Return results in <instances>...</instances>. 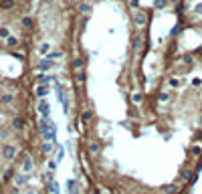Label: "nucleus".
Segmentation results:
<instances>
[{"label": "nucleus", "mask_w": 202, "mask_h": 194, "mask_svg": "<svg viewBox=\"0 0 202 194\" xmlns=\"http://www.w3.org/2000/svg\"><path fill=\"white\" fill-rule=\"evenodd\" d=\"M36 109L40 111V115H43V117H47V115H49V111H51V107H49V101L40 99V101H39V105H36Z\"/></svg>", "instance_id": "1"}, {"label": "nucleus", "mask_w": 202, "mask_h": 194, "mask_svg": "<svg viewBox=\"0 0 202 194\" xmlns=\"http://www.w3.org/2000/svg\"><path fill=\"white\" fill-rule=\"evenodd\" d=\"M2 154H4V158H6V160H12L14 156H16V148L8 144V146H4V150H2Z\"/></svg>", "instance_id": "2"}, {"label": "nucleus", "mask_w": 202, "mask_h": 194, "mask_svg": "<svg viewBox=\"0 0 202 194\" xmlns=\"http://www.w3.org/2000/svg\"><path fill=\"white\" fill-rule=\"evenodd\" d=\"M53 65H55V61L45 59V61H40V63H39V71H51V69H53Z\"/></svg>", "instance_id": "3"}, {"label": "nucleus", "mask_w": 202, "mask_h": 194, "mask_svg": "<svg viewBox=\"0 0 202 194\" xmlns=\"http://www.w3.org/2000/svg\"><path fill=\"white\" fill-rule=\"evenodd\" d=\"M146 22H148V18H146V14L144 12L135 14V24H137V27H146Z\"/></svg>", "instance_id": "4"}, {"label": "nucleus", "mask_w": 202, "mask_h": 194, "mask_svg": "<svg viewBox=\"0 0 202 194\" xmlns=\"http://www.w3.org/2000/svg\"><path fill=\"white\" fill-rule=\"evenodd\" d=\"M30 170H33V160L27 156V158H24V164H22V172H24V174H28Z\"/></svg>", "instance_id": "5"}, {"label": "nucleus", "mask_w": 202, "mask_h": 194, "mask_svg": "<svg viewBox=\"0 0 202 194\" xmlns=\"http://www.w3.org/2000/svg\"><path fill=\"white\" fill-rule=\"evenodd\" d=\"M39 53L40 55H49V53H51V43H40Z\"/></svg>", "instance_id": "6"}, {"label": "nucleus", "mask_w": 202, "mask_h": 194, "mask_svg": "<svg viewBox=\"0 0 202 194\" xmlns=\"http://www.w3.org/2000/svg\"><path fill=\"white\" fill-rule=\"evenodd\" d=\"M14 6V0H0V8L2 10H10Z\"/></svg>", "instance_id": "7"}, {"label": "nucleus", "mask_w": 202, "mask_h": 194, "mask_svg": "<svg viewBox=\"0 0 202 194\" xmlns=\"http://www.w3.org/2000/svg\"><path fill=\"white\" fill-rule=\"evenodd\" d=\"M14 182H16V186H24V184L28 182V176L27 174H20V176H16V180H14Z\"/></svg>", "instance_id": "8"}, {"label": "nucleus", "mask_w": 202, "mask_h": 194, "mask_svg": "<svg viewBox=\"0 0 202 194\" xmlns=\"http://www.w3.org/2000/svg\"><path fill=\"white\" fill-rule=\"evenodd\" d=\"M168 85H170V87H172V89H178V87H180V85H182V81L178 79V77H172V79L168 81Z\"/></svg>", "instance_id": "9"}, {"label": "nucleus", "mask_w": 202, "mask_h": 194, "mask_svg": "<svg viewBox=\"0 0 202 194\" xmlns=\"http://www.w3.org/2000/svg\"><path fill=\"white\" fill-rule=\"evenodd\" d=\"M47 93H49V87H47V85H39V87H36V95H39V97H45Z\"/></svg>", "instance_id": "10"}, {"label": "nucleus", "mask_w": 202, "mask_h": 194, "mask_svg": "<svg viewBox=\"0 0 202 194\" xmlns=\"http://www.w3.org/2000/svg\"><path fill=\"white\" fill-rule=\"evenodd\" d=\"M12 127L14 129H22V127H24V121L20 119V117H14L12 119Z\"/></svg>", "instance_id": "11"}, {"label": "nucleus", "mask_w": 202, "mask_h": 194, "mask_svg": "<svg viewBox=\"0 0 202 194\" xmlns=\"http://www.w3.org/2000/svg\"><path fill=\"white\" fill-rule=\"evenodd\" d=\"M79 12H83V14L91 12V4H87V2H81V4H79Z\"/></svg>", "instance_id": "12"}, {"label": "nucleus", "mask_w": 202, "mask_h": 194, "mask_svg": "<svg viewBox=\"0 0 202 194\" xmlns=\"http://www.w3.org/2000/svg\"><path fill=\"white\" fill-rule=\"evenodd\" d=\"M162 190H164L166 194H172V192H176V190H178V186H176V184H166Z\"/></svg>", "instance_id": "13"}, {"label": "nucleus", "mask_w": 202, "mask_h": 194, "mask_svg": "<svg viewBox=\"0 0 202 194\" xmlns=\"http://www.w3.org/2000/svg\"><path fill=\"white\" fill-rule=\"evenodd\" d=\"M8 37H10V28L2 27V28H0V39H8Z\"/></svg>", "instance_id": "14"}, {"label": "nucleus", "mask_w": 202, "mask_h": 194, "mask_svg": "<svg viewBox=\"0 0 202 194\" xmlns=\"http://www.w3.org/2000/svg\"><path fill=\"white\" fill-rule=\"evenodd\" d=\"M6 45H8V47H16V45H18V39H16V37H8Z\"/></svg>", "instance_id": "15"}, {"label": "nucleus", "mask_w": 202, "mask_h": 194, "mask_svg": "<svg viewBox=\"0 0 202 194\" xmlns=\"http://www.w3.org/2000/svg\"><path fill=\"white\" fill-rule=\"evenodd\" d=\"M190 152H192V156H200L202 154V146H198V144H196V146H192V150H190Z\"/></svg>", "instance_id": "16"}, {"label": "nucleus", "mask_w": 202, "mask_h": 194, "mask_svg": "<svg viewBox=\"0 0 202 194\" xmlns=\"http://www.w3.org/2000/svg\"><path fill=\"white\" fill-rule=\"evenodd\" d=\"M22 27L30 28V27H33V18H30V16H24V18H22Z\"/></svg>", "instance_id": "17"}, {"label": "nucleus", "mask_w": 202, "mask_h": 194, "mask_svg": "<svg viewBox=\"0 0 202 194\" xmlns=\"http://www.w3.org/2000/svg\"><path fill=\"white\" fill-rule=\"evenodd\" d=\"M59 57H63V53H61V51H53V53H49V59H51V61L59 59Z\"/></svg>", "instance_id": "18"}, {"label": "nucleus", "mask_w": 202, "mask_h": 194, "mask_svg": "<svg viewBox=\"0 0 202 194\" xmlns=\"http://www.w3.org/2000/svg\"><path fill=\"white\" fill-rule=\"evenodd\" d=\"M140 47H141V37H135V40H134V51H140Z\"/></svg>", "instance_id": "19"}, {"label": "nucleus", "mask_w": 202, "mask_h": 194, "mask_svg": "<svg viewBox=\"0 0 202 194\" xmlns=\"http://www.w3.org/2000/svg\"><path fill=\"white\" fill-rule=\"evenodd\" d=\"M182 180H192V172H190V170H184V172H182Z\"/></svg>", "instance_id": "20"}, {"label": "nucleus", "mask_w": 202, "mask_h": 194, "mask_svg": "<svg viewBox=\"0 0 202 194\" xmlns=\"http://www.w3.org/2000/svg\"><path fill=\"white\" fill-rule=\"evenodd\" d=\"M43 150H45L47 154H51V152H53V144H51V142H45V146H43Z\"/></svg>", "instance_id": "21"}, {"label": "nucleus", "mask_w": 202, "mask_h": 194, "mask_svg": "<svg viewBox=\"0 0 202 194\" xmlns=\"http://www.w3.org/2000/svg\"><path fill=\"white\" fill-rule=\"evenodd\" d=\"M89 152H91V154H97V152H99V146H97V144H89Z\"/></svg>", "instance_id": "22"}, {"label": "nucleus", "mask_w": 202, "mask_h": 194, "mask_svg": "<svg viewBox=\"0 0 202 194\" xmlns=\"http://www.w3.org/2000/svg\"><path fill=\"white\" fill-rule=\"evenodd\" d=\"M91 117H93V111H85L81 119H83V121H89V119H91Z\"/></svg>", "instance_id": "23"}, {"label": "nucleus", "mask_w": 202, "mask_h": 194, "mask_svg": "<svg viewBox=\"0 0 202 194\" xmlns=\"http://www.w3.org/2000/svg\"><path fill=\"white\" fill-rule=\"evenodd\" d=\"M192 85H194V87H202V79L200 77H194V79H192Z\"/></svg>", "instance_id": "24"}, {"label": "nucleus", "mask_w": 202, "mask_h": 194, "mask_svg": "<svg viewBox=\"0 0 202 194\" xmlns=\"http://www.w3.org/2000/svg\"><path fill=\"white\" fill-rule=\"evenodd\" d=\"M131 99H134V103H141V93H134Z\"/></svg>", "instance_id": "25"}, {"label": "nucleus", "mask_w": 202, "mask_h": 194, "mask_svg": "<svg viewBox=\"0 0 202 194\" xmlns=\"http://www.w3.org/2000/svg\"><path fill=\"white\" fill-rule=\"evenodd\" d=\"M168 99H170V95H168V93H160V101H162V103H166Z\"/></svg>", "instance_id": "26"}, {"label": "nucleus", "mask_w": 202, "mask_h": 194, "mask_svg": "<svg viewBox=\"0 0 202 194\" xmlns=\"http://www.w3.org/2000/svg\"><path fill=\"white\" fill-rule=\"evenodd\" d=\"M194 10H196V14H200V16H202V2H198V4H196Z\"/></svg>", "instance_id": "27"}, {"label": "nucleus", "mask_w": 202, "mask_h": 194, "mask_svg": "<svg viewBox=\"0 0 202 194\" xmlns=\"http://www.w3.org/2000/svg\"><path fill=\"white\" fill-rule=\"evenodd\" d=\"M2 103H12V95H4V97H2Z\"/></svg>", "instance_id": "28"}, {"label": "nucleus", "mask_w": 202, "mask_h": 194, "mask_svg": "<svg viewBox=\"0 0 202 194\" xmlns=\"http://www.w3.org/2000/svg\"><path fill=\"white\" fill-rule=\"evenodd\" d=\"M166 6V0H158V2H156V8H164Z\"/></svg>", "instance_id": "29"}, {"label": "nucleus", "mask_w": 202, "mask_h": 194, "mask_svg": "<svg viewBox=\"0 0 202 194\" xmlns=\"http://www.w3.org/2000/svg\"><path fill=\"white\" fill-rule=\"evenodd\" d=\"M77 81H79V83H83V81H85V75L81 73V71H79V73H77Z\"/></svg>", "instance_id": "30"}, {"label": "nucleus", "mask_w": 202, "mask_h": 194, "mask_svg": "<svg viewBox=\"0 0 202 194\" xmlns=\"http://www.w3.org/2000/svg\"><path fill=\"white\" fill-rule=\"evenodd\" d=\"M182 61H184V63H192V57H190V55H184Z\"/></svg>", "instance_id": "31"}, {"label": "nucleus", "mask_w": 202, "mask_h": 194, "mask_svg": "<svg viewBox=\"0 0 202 194\" xmlns=\"http://www.w3.org/2000/svg\"><path fill=\"white\" fill-rule=\"evenodd\" d=\"M55 168H57V162L51 160V162H49V170H55Z\"/></svg>", "instance_id": "32"}, {"label": "nucleus", "mask_w": 202, "mask_h": 194, "mask_svg": "<svg viewBox=\"0 0 202 194\" xmlns=\"http://www.w3.org/2000/svg\"><path fill=\"white\" fill-rule=\"evenodd\" d=\"M75 67H77V69H81V67H83V63H81V59H77V61H75Z\"/></svg>", "instance_id": "33"}, {"label": "nucleus", "mask_w": 202, "mask_h": 194, "mask_svg": "<svg viewBox=\"0 0 202 194\" xmlns=\"http://www.w3.org/2000/svg\"><path fill=\"white\" fill-rule=\"evenodd\" d=\"M170 2H176V0H170Z\"/></svg>", "instance_id": "34"}, {"label": "nucleus", "mask_w": 202, "mask_h": 194, "mask_svg": "<svg viewBox=\"0 0 202 194\" xmlns=\"http://www.w3.org/2000/svg\"><path fill=\"white\" fill-rule=\"evenodd\" d=\"M200 93H202V87H200Z\"/></svg>", "instance_id": "35"}, {"label": "nucleus", "mask_w": 202, "mask_h": 194, "mask_svg": "<svg viewBox=\"0 0 202 194\" xmlns=\"http://www.w3.org/2000/svg\"><path fill=\"white\" fill-rule=\"evenodd\" d=\"M47 2H51V0H47Z\"/></svg>", "instance_id": "36"}, {"label": "nucleus", "mask_w": 202, "mask_h": 194, "mask_svg": "<svg viewBox=\"0 0 202 194\" xmlns=\"http://www.w3.org/2000/svg\"><path fill=\"white\" fill-rule=\"evenodd\" d=\"M200 27H202V22H200Z\"/></svg>", "instance_id": "37"}]
</instances>
